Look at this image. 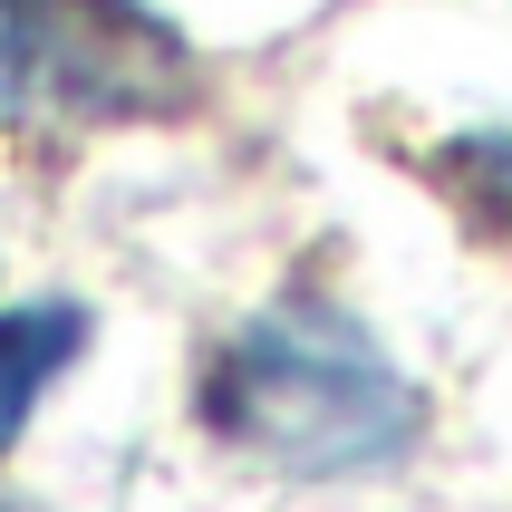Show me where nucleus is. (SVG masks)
Returning <instances> with one entry per match:
<instances>
[{
	"label": "nucleus",
	"instance_id": "nucleus-2",
	"mask_svg": "<svg viewBox=\"0 0 512 512\" xmlns=\"http://www.w3.org/2000/svg\"><path fill=\"white\" fill-rule=\"evenodd\" d=\"M194 97V49L145 0H0V165L165 126Z\"/></svg>",
	"mask_w": 512,
	"mask_h": 512
},
{
	"label": "nucleus",
	"instance_id": "nucleus-4",
	"mask_svg": "<svg viewBox=\"0 0 512 512\" xmlns=\"http://www.w3.org/2000/svg\"><path fill=\"white\" fill-rule=\"evenodd\" d=\"M445 194L484 232H512V136H464L445 145Z\"/></svg>",
	"mask_w": 512,
	"mask_h": 512
},
{
	"label": "nucleus",
	"instance_id": "nucleus-3",
	"mask_svg": "<svg viewBox=\"0 0 512 512\" xmlns=\"http://www.w3.org/2000/svg\"><path fill=\"white\" fill-rule=\"evenodd\" d=\"M87 348H97L87 300H0V455L29 435V416L49 406V387Z\"/></svg>",
	"mask_w": 512,
	"mask_h": 512
},
{
	"label": "nucleus",
	"instance_id": "nucleus-1",
	"mask_svg": "<svg viewBox=\"0 0 512 512\" xmlns=\"http://www.w3.org/2000/svg\"><path fill=\"white\" fill-rule=\"evenodd\" d=\"M194 416L223 455L290 474V484H348L416 455L426 397L377 348V329L329 290H281L223 329L194 377Z\"/></svg>",
	"mask_w": 512,
	"mask_h": 512
}]
</instances>
